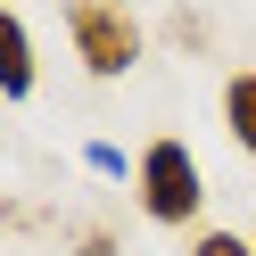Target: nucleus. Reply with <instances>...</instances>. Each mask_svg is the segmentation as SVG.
Returning <instances> with one entry per match:
<instances>
[{
    "label": "nucleus",
    "mask_w": 256,
    "mask_h": 256,
    "mask_svg": "<svg viewBox=\"0 0 256 256\" xmlns=\"http://www.w3.org/2000/svg\"><path fill=\"white\" fill-rule=\"evenodd\" d=\"M132 190H140V215L149 223H190L198 215V198H206V174H198V157H190V140H149L140 149V166H132Z\"/></svg>",
    "instance_id": "f257e3e1"
},
{
    "label": "nucleus",
    "mask_w": 256,
    "mask_h": 256,
    "mask_svg": "<svg viewBox=\"0 0 256 256\" xmlns=\"http://www.w3.org/2000/svg\"><path fill=\"white\" fill-rule=\"evenodd\" d=\"M66 34H74V58L91 74H132L140 66V25L124 17V0H66Z\"/></svg>",
    "instance_id": "f03ea898"
},
{
    "label": "nucleus",
    "mask_w": 256,
    "mask_h": 256,
    "mask_svg": "<svg viewBox=\"0 0 256 256\" xmlns=\"http://www.w3.org/2000/svg\"><path fill=\"white\" fill-rule=\"evenodd\" d=\"M34 34H25L17 8H0V100H34Z\"/></svg>",
    "instance_id": "7ed1b4c3"
},
{
    "label": "nucleus",
    "mask_w": 256,
    "mask_h": 256,
    "mask_svg": "<svg viewBox=\"0 0 256 256\" xmlns=\"http://www.w3.org/2000/svg\"><path fill=\"white\" fill-rule=\"evenodd\" d=\"M223 124H232V140H240V149L256 157V66L223 83Z\"/></svg>",
    "instance_id": "20e7f679"
},
{
    "label": "nucleus",
    "mask_w": 256,
    "mask_h": 256,
    "mask_svg": "<svg viewBox=\"0 0 256 256\" xmlns=\"http://www.w3.org/2000/svg\"><path fill=\"white\" fill-rule=\"evenodd\" d=\"M83 166H91V174H108V182H124V174L140 166V157H124L116 140H91V149H83Z\"/></svg>",
    "instance_id": "39448f33"
},
{
    "label": "nucleus",
    "mask_w": 256,
    "mask_h": 256,
    "mask_svg": "<svg viewBox=\"0 0 256 256\" xmlns=\"http://www.w3.org/2000/svg\"><path fill=\"white\" fill-rule=\"evenodd\" d=\"M190 256H256V248H248L240 232H198V240H190Z\"/></svg>",
    "instance_id": "423d86ee"
},
{
    "label": "nucleus",
    "mask_w": 256,
    "mask_h": 256,
    "mask_svg": "<svg viewBox=\"0 0 256 256\" xmlns=\"http://www.w3.org/2000/svg\"><path fill=\"white\" fill-rule=\"evenodd\" d=\"M74 256H116V240H108V232H83V248H74Z\"/></svg>",
    "instance_id": "0eeeda50"
}]
</instances>
